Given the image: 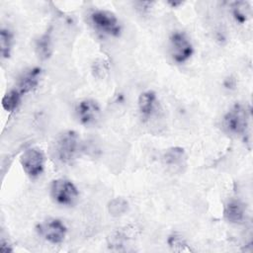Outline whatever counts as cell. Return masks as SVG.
Returning <instances> with one entry per match:
<instances>
[{
  "mask_svg": "<svg viewBox=\"0 0 253 253\" xmlns=\"http://www.w3.org/2000/svg\"><path fill=\"white\" fill-rule=\"evenodd\" d=\"M248 121L249 115L246 108L240 104H235L224 115L222 125L229 133L242 135L248 127Z\"/></svg>",
  "mask_w": 253,
  "mask_h": 253,
  "instance_id": "1",
  "label": "cell"
},
{
  "mask_svg": "<svg viewBox=\"0 0 253 253\" xmlns=\"http://www.w3.org/2000/svg\"><path fill=\"white\" fill-rule=\"evenodd\" d=\"M79 148V136L73 130H67L60 134L56 141L55 149L58 160L63 163L72 161Z\"/></svg>",
  "mask_w": 253,
  "mask_h": 253,
  "instance_id": "2",
  "label": "cell"
},
{
  "mask_svg": "<svg viewBox=\"0 0 253 253\" xmlns=\"http://www.w3.org/2000/svg\"><path fill=\"white\" fill-rule=\"evenodd\" d=\"M50 195L57 204L71 206L76 202L79 192L71 181L66 179H56L51 183Z\"/></svg>",
  "mask_w": 253,
  "mask_h": 253,
  "instance_id": "3",
  "label": "cell"
},
{
  "mask_svg": "<svg viewBox=\"0 0 253 253\" xmlns=\"http://www.w3.org/2000/svg\"><path fill=\"white\" fill-rule=\"evenodd\" d=\"M170 50L172 58L177 63H184L194 53V47L183 32H174L170 37Z\"/></svg>",
  "mask_w": 253,
  "mask_h": 253,
  "instance_id": "4",
  "label": "cell"
},
{
  "mask_svg": "<svg viewBox=\"0 0 253 253\" xmlns=\"http://www.w3.org/2000/svg\"><path fill=\"white\" fill-rule=\"evenodd\" d=\"M91 21L95 28L111 36H119L121 25L117 16L107 10H96L91 14Z\"/></svg>",
  "mask_w": 253,
  "mask_h": 253,
  "instance_id": "5",
  "label": "cell"
},
{
  "mask_svg": "<svg viewBox=\"0 0 253 253\" xmlns=\"http://www.w3.org/2000/svg\"><path fill=\"white\" fill-rule=\"evenodd\" d=\"M20 163L26 174L35 178L41 175L43 171L44 155L40 148H29L21 155Z\"/></svg>",
  "mask_w": 253,
  "mask_h": 253,
  "instance_id": "6",
  "label": "cell"
},
{
  "mask_svg": "<svg viewBox=\"0 0 253 253\" xmlns=\"http://www.w3.org/2000/svg\"><path fill=\"white\" fill-rule=\"evenodd\" d=\"M38 228L39 233L52 244L61 243L67 233L65 224L58 218H49L41 223Z\"/></svg>",
  "mask_w": 253,
  "mask_h": 253,
  "instance_id": "7",
  "label": "cell"
},
{
  "mask_svg": "<svg viewBox=\"0 0 253 253\" xmlns=\"http://www.w3.org/2000/svg\"><path fill=\"white\" fill-rule=\"evenodd\" d=\"M100 106L99 104L91 99H85L80 101L76 106V115L79 122L82 125L89 126L99 119L100 116Z\"/></svg>",
  "mask_w": 253,
  "mask_h": 253,
  "instance_id": "8",
  "label": "cell"
},
{
  "mask_svg": "<svg viewBox=\"0 0 253 253\" xmlns=\"http://www.w3.org/2000/svg\"><path fill=\"white\" fill-rule=\"evenodd\" d=\"M41 75L42 69L40 67H33L26 70L19 78L18 82V90L21 92V94H26L37 88L40 83Z\"/></svg>",
  "mask_w": 253,
  "mask_h": 253,
  "instance_id": "9",
  "label": "cell"
},
{
  "mask_svg": "<svg viewBox=\"0 0 253 253\" xmlns=\"http://www.w3.org/2000/svg\"><path fill=\"white\" fill-rule=\"evenodd\" d=\"M245 207L239 200H230L224 207V218L230 223L240 222L244 218Z\"/></svg>",
  "mask_w": 253,
  "mask_h": 253,
  "instance_id": "10",
  "label": "cell"
},
{
  "mask_svg": "<svg viewBox=\"0 0 253 253\" xmlns=\"http://www.w3.org/2000/svg\"><path fill=\"white\" fill-rule=\"evenodd\" d=\"M156 94L155 92L148 90L139 95L138 98V109L143 118L150 117L156 107Z\"/></svg>",
  "mask_w": 253,
  "mask_h": 253,
  "instance_id": "11",
  "label": "cell"
},
{
  "mask_svg": "<svg viewBox=\"0 0 253 253\" xmlns=\"http://www.w3.org/2000/svg\"><path fill=\"white\" fill-rule=\"evenodd\" d=\"M186 159L185 151L181 147H171L166 150L163 155V162L164 164L170 167H181L184 164Z\"/></svg>",
  "mask_w": 253,
  "mask_h": 253,
  "instance_id": "12",
  "label": "cell"
},
{
  "mask_svg": "<svg viewBox=\"0 0 253 253\" xmlns=\"http://www.w3.org/2000/svg\"><path fill=\"white\" fill-rule=\"evenodd\" d=\"M22 94L18 89H12L8 91L2 98L1 104L5 111L13 112L15 111L21 102Z\"/></svg>",
  "mask_w": 253,
  "mask_h": 253,
  "instance_id": "13",
  "label": "cell"
},
{
  "mask_svg": "<svg viewBox=\"0 0 253 253\" xmlns=\"http://www.w3.org/2000/svg\"><path fill=\"white\" fill-rule=\"evenodd\" d=\"M36 50L41 59H47L51 55L52 47L49 35L43 34L38 39L36 42Z\"/></svg>",
  "mask_w": 253,
  "mask_h": 253,
  "instance_id": "14",
  "label": "cell"
},
{
  "mask_svg": "<svg viewBox=\"0 0 253 253\" xmlns=\"http://www.w3.org/2000/svg\"><path fill=\"white\" fill-rule=\"evenodd\" d=\"M232 15L236 22L242 24L247 21L250 15V5L244 1L234 2L232 4Z\"/></svg>",
  "mask_w": 253,
  "mask_h": 253,
  "instance_id": "15",
  "label": "cell"
},
{
  "mask_svg": "<svg viewBox=\"0 0 253 253\" xmlns=\"http://www.w3.org/2000/svg\"><path fill=\"white\" fill-rule=\"evenodd\" d=\"M13 43V35L10 30L2 28L0 32V47L1 55L4 58H8L11 53Z\"/></svg>",
  "mask_w": 253,
  "mask_h": 253,
  "instance_id": "16",
  "label": "cell"
},
{
  "mask_svg": "<svg viewBox=\"0 0 253 253\" xmlns=\"http://www.w3.org/2000/svg\"><path fill=\"white\" fill-rule=\"evenodd\" d=\"M127 209V203L124 199L121 198H116L112 200L109 204V211L113 215H121L123 214Z\"/></svg>",
  "mask_w": 253,
  "mask_h": 253,
  "instance_id": "17",
  "label": "cell"
},
{
  "mask_svg": "<svg viewBox=\"0 0 253 253\" xmlns=\"http://www.w3.org/2000/svg\"><path fill=\"white\" fill-rule=\"evenodd\" d=\"M168 244L175 250H184L187 245L184 238L176 233H173L168 237Z\"/></svg>",
  "mask_w": 253,
  "mask_h": 253,
  "instance_id": "18",
  "label": "cell"
},
{
  "mask_svg": "<svg viewBox=\"0 0 253 253\" xmlns=\"http://www.w3.org/2000/svg\"><path fill=\"white\" fill-rule=\"evenodd\" d=\"M12 251H13V249H12L11 245L8 243V241L1 240V243H0V252L8 253V252H12Z\"/></svg>",
  "mask_w": 253,
  "mask_h": 253,
  "instance_id": "19",
  "label": "cell"
}]
</instances>
